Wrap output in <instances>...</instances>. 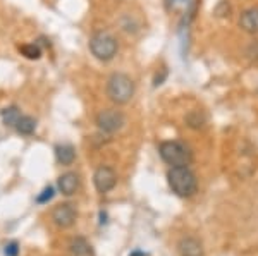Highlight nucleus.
<instances>
[{"label":"nucleus","instance_id":"21","mask_svg":"<svg viewBox=\"0 0 258 256\" xmlns=\"http://www.w3.org/2000/svg\"><path fill=\"white\" fill-rule=\"evenodd\" d=\"M165 77H167V71H162L160 76H159V74L155 76V79H153V84H155V86H160L162 82L165 81Z\"/></svg>","mask_w":258,"mask_h":256},{"label":"nucleus","instance_id":"18","mask_svg":"<svg viewBox=\"0 0 258 256\" xmlns=\"http://www.w3.org/2000/svg\"><path fill=\"white\" fill-rule=\"evenodd\" d=\"M214 14L217 16V18H229V16H231V4H229L227 0H220L217 6H215Z\"/></svg>","mask_w":258,"mask_h":256},{"label":"nucleus","instance_id":"14","mask_svg":"<svg viewBox=\"0 0 258 256\" xmlns=\"http://www.w3.org/2000/svg\"><path fill=\"white\" fill-rule=\"evenodd\" d=\"M0 117H2V122L6 124V126L16 127V122H18L21 117V110L16 105H11L0 112Z\"/></svg>","mask_w":258,"mask_h":256},{"label":"nucleus","instance_id":"12","mask_svg":"<svg viewBox=\"0 0 258 256\" xmlns=\"http://www.w3.org/2000/svg\"><path fill=\"white\" fill-rule=\"evenodd\" d=\"M55 158L62 165H71L76 160V150L73 144H57L55 146Z\"/></svg>","mask_w":258,"mask_h":256},{"label":"nucleus","instance_id":"3","mask_svg":"<svg viewBox=\"0 0 258 256\" xmlns=\"http://www.w3.org/2000/svg\"><path fill=\"white\" fill-rule=\"evenodd\" d=\"M88 47L91 55L100 62H109L117 55L119 43L115 40L114 35H110L109 31H97L91 35L88 41Z\"/></svg>","mask_w":258,"mask_h":256},{"label":"nucleus","instance_id":"7","mask_svg":"<svg viewBox=\"0 0 258 256\" xmlns=\"http://www.w3.org/2000/svg\"><path fill=\"white\" fill-rule=\"evenodd\" d=\"M76 218H78V212L71 203L57 205L55 208H53V212H52L53 224H55L57 227H60V229H69L71 225H74Z\"/></svg>","mask_w":258,"mask_h":256},{"label":"nucleus","instance_id":"8","mask_svg":"<svg viewBox=\"0 0 258 256\" xmlns=\"http://www.w3.org/2000/svg\"><path fill=\"white\" fill-rule=\"evenodd\" d=\"M239 28L249 35H256L258 33V6L248 7L241 12L239 16Z\"/></svg>","mask_w":258,"mask_h":256},{"label":"nucleus","instance_id":"10","mask_svg":"<svg viewBox=\"0 0 258 256\" xmlns=\"http://www.w3.org/2000/svg\"><path fill=\"white\" fill-rule=\"evenodd\" d=\"M179 256H203V244L197 237H182L177 242Z\"/></svg>","mask_w":258,"mask_h":256},{"label":"nucleus","instance_id":"17","mask_svg":"<svg viewBox=\"0 0 258 256\" xmlns=\"http://www.w3.org/2000/svg\"><path fill=\"white\" fill-rule=\"evenodd\" d=\"M19 52L23 53L26 59L30 60H38L41 57V48L38 43H26L23 47H19Z\"/></svg>","mask_w":258,"mask_h":256},{"label":"nucleus","instance_id":"20","mask_svg":"<svg viewBox=\"0 0 258 256\" xmlns=\"http://www.w3.org/2000/svg\"><path fill=\"white\" fill-rule=\"evenodd\" d=\"M4 253H6V256H18L19 244L18 242H9V244L6 246V249H4Z\"/></svg>","mask_w":258,"mask_h":256},{"label":"nucleus","instance_id":"6","mask_svg":"<svg viewBox=\"0 0 258 256\" xmlns=\"http://www.w3.org/2000/svg\"><path fill=\"white\" fill-rule=\"evenodd\" d=\"M93 184L98 193L105 195V193H109L115 188V184H117V174H115V170L109 167V165H100L93 174Z\"/></svg>","mask_w":258,"mask_h":256},{"label":"nucleus","instance_id":"9","mask_svg":"<svg viewBox=\"0 0 258 256\" xmlns=\"http://www.w3.org/2000/svg\"><path fill=\"white\" fill-rule=\"evenodd\" d=\"M57 188H59L62 195L73 196L80 189V176L76 172H66L57 179Z\"/></svg>","mask_w":258,"mask_h":256},{"label":"nucleus","instance_id":"5","mask_svg":"<svg viewBox=\"0 0 258 256\" xmlns=\"http://www.w3.org/2000/svg\"><path fill=\"white\" fill-rule=\"evenodd\" d=\"M95 124H97V127L102 133L114 134L124 127V124H126V115L117 109H105L97 114Z\"/></svg>","mask_w":258,"mask_h":256},{"label":"nucleus","instance_id":"11","mask_svg":"<svg viewBox=\"0 0 258 256\" xmlns=\"http://www.w3.org/2000/svg\"><path fill=\"white\" fill-rule=\"evenodd\" d=\"M69 256H95L93 246L85 237H76L69 244Z\"/></svg>","mask_w":258,"mask_h":256},{"label":"nucleus","instance_id":"16","mask_svg":"<svg viewBox=\"0 0 258 256\" xmlns=\"http://www.w3.org/2000/svg\"><path fill=\"white\" fill-rule=\"evenodd\" d=\"M197 0H165V9L169 12H186Z\"/></svg>","mask_w":258,"mask_h":256},{"label":"nucleus","instance_id":"1","mask_svg":"<svg viewBox=\"0 0 258 256\" xmlns=\"http://www.w3.org/2000/svg\"><path fill=\"white\" fill-rule=\"evenodd\" d=\"M167 183L174 195L179 198H191L198 191V179L189 167H170Z\"/></svg>","mask_w":258,"mask_h":256},{"label":"nucleus","instance_id":"15","mask_svg":"<svg viewBox=\"0 0 258 256\" xmlns=\"http://www.w3.org/2000/svg\"><path fill=\"white\" fill-rule=\"evenodd\" d=\"M186 124L193 129H202L203 126L207 124V115L202 112V110H193L186 115Z\"/></svg>","mask_w":258,"mask_h":256},{"label":"nucleus","instance_id":"13","mask_svg":"<svg viewBox=\"0 0 258 256\" xmlns=\"http://www.w3.org/2000/svg\"><path fill=\"white\" fill-rule=\"evenodd\" d=\"M36 129V121L31 117V115H21L19 121L16 122V131L23 136H30L35 133Z\"/></svg>","mask_w":258,"mask_h":256},{"label":"nucleus","instance_id":"4","mask_svg":"<svg viewBox=\"0 0 258 256\" xmlns=\"http://www.w3.org/2000/svg\"><path fill=\"white\" fill-rule=\"evenodd\" d=\"M159 155L170 167H188L193 160L189 146L181 141H162L159 144Z\"/></svg>","mask_w":258,"mask_h":256},{"label":"nucleus","instance_id":"2","mask_svg":"<svg viewBox=\"0 0 258 256\" xmlns=\"http://www.w3.org/2000/svg\"><path fill=\"white\" fill-rule=\"evenodd\" d=\"M136 86L131 76L124 72H114L107 79V97L115 105H126L135 97Z\"/></svg>","mask_w":258,"mask_h":256},{"label":"nucleus","instance_id":"19","mask_svg":"<svg viewBox=\"0 0 258 256\" xmlns=\"http://www.w3.org/2000/svg\"><path fill=\"white\" fill-rule=\"evenodd\" d=\"M53 195H55V191H53L52 186H48V188H45L43 191L36 196V201H38V203H48V201L53 198Z\"/></svg>","mask_w":258,"mask_h":256}]
</instances>
